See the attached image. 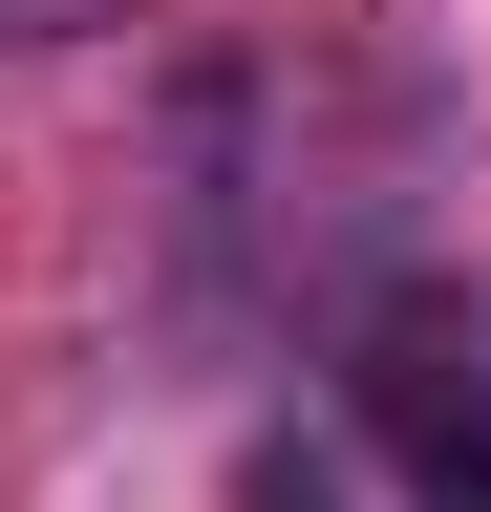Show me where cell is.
<instances>
[{
	"instance_id": "7a4b0ae2",
	"label": "cell",
	"mask_w": 491,
	"mask_h": 512,
	"mask_svg": "<svg viewBox=\"0 0 491 512\" xmlns=\"http://www.w3.org/2000/svg\"><path fill=\"white\" fill-rule=\"evenodd\" d=\"M107 22V0H0V43H86Z\"/></svg>"
},
{
	"instance_id": "6da1fadb",
	"label": "cell",
	"mask_w": 491,
	"mask_h": 512,
	"mask_svg": "<svg viewBox=\"0 0 491 512\" xmlns=\"http://www.w3.org/2000/svg\"><path fill=\"white\" fill-rule=\"evenodd\" d=\"M363 427H385L406 512H491V320L385 299V320H363Z\"/></svg>"
}]
</instances>
